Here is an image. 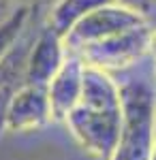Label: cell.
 I'll return each instance as SVG.
<instances>
[{
	"label": "cell",
	"mask_w": 156,
	"mask_h": 160,
	"mask_svg": "<svg viewBox=\"0 0 156 160\" xmlns=\"http://www.w3.org/2000/svg\"><path fill=\"white\" fill-rule=\"evenodd\" d=\"M28 19H30V7L22 4V7H17V9H13V11L0 22V56L9 49L13 45V41L26 30Z\"/></svg>",
	"instance_id": "30bf717a"
},
{
	"label": "cell",
	"mask_w": 156,
	"mask_h": 160,
	"mask_svg": "<svg viewBox=\"0 0 156 160\" xmlns=\"http://www.w3.org/2000/svg\"><path fill=\"white\" fill-rule=\"evenodd\" d=\"M120 120V86L109 73L86 64L81 94L62 120L69 132L88 154L109 160L118 141Z\"/></svg>",
	"instance_id": "6da1fadb"
},
{
	"label": "cell",
	"mask_w": 156,
	"mask_h": 160,
	"mask_svg": "<svg viewBox=\"0 0 156 160\" xmlns=\"http://www.w3.org/2000/svg\"><path fill=\"white\" fill-rule=\"evenodd\" d=\"M148 51L154 56V60H156V30L150 32V47H148Z\"/></svg>",
	"instance_id": "7c38bea8"
},
{
	"label": "cell",
	"mask_w": 156,
	"mask_h": 160,
	"mask_svg": "<svg viewBox=\"0 0 156 160\" xmlns=\"http://www.w3.org/2000/svg\"><path fill=\"white\" fill-rule=\"evenodd\" d=\"M145 24L148 22H145L143 13H137L124 4L113 2V4L96 9L94 13L86 15L81 22H77L62 37V43L69 53H77L88 45H94L98 41H105L109 37H116L120 32H126V30Z\"/></svg>",
	"instance_id": "3957f363"
},
{
	"label": "cell",
	"mask_w": 156,
	"mask_h": 160,
	"mask_svg": "<svg viewBox=\"0 0 156 160\" xmlns=\"http://www.w3.org/2000/svg\"><path fill=\"white\" fill-rule=\"evenodd\" d=\"M150 160H156V141H154V148H152V156H150Z\"/></svg>",
	"instance_id": "4fadbf2b"
},
{
	"label": "cell",
	"mask_w": 156,
	"mask_h": 160,
	"mask_svg": "<svg viewBox=\"0 0 156 160\" xmlns=\"http://www.w3.org/2000/svg\"><path fill=\"white\" fill-rule=\"evenodd\" d=\"M150 32L152 28L145 24L139 28H133L126 32H120L116 37H109L105 41H98L94 45H88L75 56H79L84 64L94 66L98 71H120L139 60L150 47Z\"/></svg>",
	"instance_id": "277c9868"
},
{
	"label": "cell",
	"mask_w": 156,
	"mask_h": 160,
	"mask_svg": "<svg viewBox=\"0 0 156 160\" xmlns=\"http://www.w3.org/2000/svg\"><path fill=\"white\" fill-rule=\"evenodd\" d=\"M66 58V49L62 37L51 30L47 24L41 28V32L32 38L28 58H26V86L47 88L51 77L58 73L62 62Z\"/></svg>",
	"instance_id": "8992f818"
},
{
	"label": "cell",
	"mask_w": 156,
	"mask_h": 160,
	"mask_svg": "<svg viewBox=\"0 0 156 160\" xmlns=\"http://www.w3.org/2000/svg\"><path fill=\"white\" fill-rule=\"evenodd\" d=\"M116 0H56L47 13V26L64 37L77 22H81L86 15L94 13L101 7L113 4Z\"/></svg>",
	"instance_id": "9c48e42d"
},
{
	"label": "cell",
	"mask_w": 156,
	"mask_h": 160,
	"mask_svg": "<svg viewBox=\"0 0 156 160\" xmlns=\"http://www.w3.org/2000/svg\"><path fill=\"white\" fill-rule=\"evenodd\" d=\"M122 120L109 160H150L156 141V92L150 81L131 79L120 86Z\"/></svg>",
	"instance_id": "7a4b0ae2"
},
{
	"label": "cell",
	"mask_w": 156,
	"mask_h": 160,
	"mask_svg": "<svg viewBox=\"0 0 156 160\" xmlns=\"http://www.w3.org/2000/svg\"><path fill=\"white\" fill-rule=\"evenodd\" d=\"M84 68L86 64L81 62V58L66 51V58L62 62V66L47 83V98L54 120H64L66 113L75 107V102L81 94Z\"/></svg>",
	"instance_id": "52a82bcc"
},
{
	"label": "cell",
	"mask_w": 156,
	"mask_h": 160,
	"mask_svg": "<svg viewBox=\"0 0 156 160\" xmlns=\"http://www.w3.org/2000/svg\"><path fill=\"white\" fill-rule=\"evenodd\" d=\"M54 120L47 98V88L22 86L11 98L4 113V130L32 132Z\"/></svg>",
	"instance_id": "5b68a950"
},
{
	"label": "cell",
	"mask_w": 156,
	"mask_h": 160,
	"mask_svg": "<svg viewBox=\"0 0 156 160\" xmlns=\"http://www.w3.org/2000/svg\"><path fill=\"white\" fill-rule=\"evenodd\" d=\"M116 2L124 4V7H128V9H133V11H137V13H143V15L154 4V0H116Z\"/></svg>",
	"instance_id": "8fae6325"
},
{
	"label": "cell",
	"mask_w": 156,
	"mask_h": 160,
	"mask_svg": "<svg viewBox=\"0 0 156 160\" xmlns=\"http://www.w3.org/2000/svg\"><path fill=\"white\" fill-rule=\"evenodd\" d=\"M24 32L0 56V132L4 130V113L9 102L15 96V92L26 83V58L32 38L26 41Z\"/></svg>",
	"instance_id": "ba28073f"
}]
</instances>
